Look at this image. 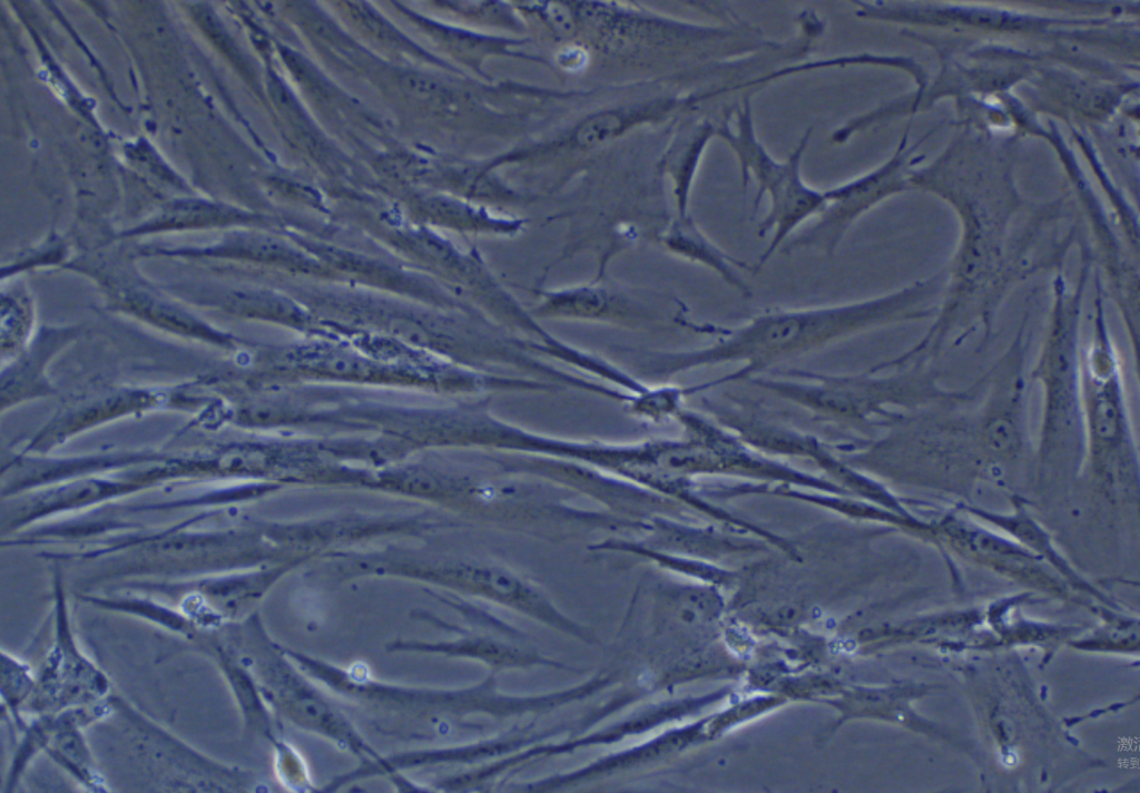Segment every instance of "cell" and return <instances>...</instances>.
<instances>
[{
    "label": "cell",
    "instance_id": "obj_1",
    "mask_svg": "<svg viewBox=\"0 0 1140 793\" xmlns=\"http://www.w3.org/2000/svg\"><path fill=\"white\" fill-rule=\"evenodd\" d=\"M944 270L886 294L838 305L775 310L735 327L704 325L717 335L697 361L763 360L802 353L873 329L933 319Z\"/></svg>",
    "mask_w": 1140,
    "mask_h": 793
}]
</instances>
